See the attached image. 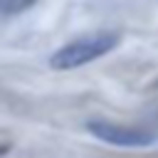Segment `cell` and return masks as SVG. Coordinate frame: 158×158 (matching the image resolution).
I'll list each match as a JSON object with an SVG mask.
<instances>
[{"label": "cell", "instance_id": "obj_1", "mask_svg": "<svg viewBox=\"0 0 158 158\" xmlns=\"http://www.w3.org/2000/svg\"><path fill=\"white\" fill-rule=\"evenodd\" d=\"M118 44H121V35L118 32H114V30H96V32L74 37L67 44H62L59 49H54L49 54V67L57 69V72L79 69L84 64H91V62L106 57Z\"/></svg>", "mask_w": 158, "mask_h": 158}, {"label": "cell", "instance_id": "obj_2", "mask_svg": "<svg viewBox=\"0 0 158 158\" xmlns=\"http://www.w3.org/2000/svg\"><path fill=\"white\" fill-rule=\"evenodd\" d=\"M89 133L104 143L111 146H121V148H146L158 143V133L141 128V126H123V123H111L104 118H94L86 123Z\"/></svg>", "mask_w": 158, "mask_h": 158}, {"label": "cell", "instance_id": "obj_3", "mask_svg": "<svg viewBox=\"0 0 158 158\" xmlns=\"http://www.w3.org/2000/svg\"><path fill=\"white\" fill-rule=\"evenodd\" d=\"M37 0H0V15H20L30 10Z\"/></svg>", "mask_w": 158, "mask_h": 158}]
</instances>
